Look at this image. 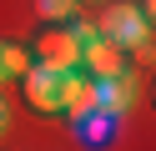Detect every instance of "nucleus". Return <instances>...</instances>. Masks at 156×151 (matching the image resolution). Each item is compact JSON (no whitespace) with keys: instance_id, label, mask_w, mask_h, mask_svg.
I'll use <instances>...</instances> for the list:
<instances>
[{"instance_id":"obj_1","label":"nucleus","mask_w":156,"mask_h":151,"mask_svg":"<svg viewBox=\"0 0 156 151\" xmlns=\"http://www.w3.org/2000/svg\"><path fill=\"white\" fill-rule=\"evenodd\" d=\"M96 35L111 40V45H121V50L146 56V50H151V15H141L136 5H111L96 20Z\"/></svg>"},{"instance_id":"obj_2","label":"nucleus","mask_w":156,"mask_h":151,"mask_svg":"<svg viewBox=\"0 0 156 151\" xmlns=\"http://www.w3.org/2000/svg\"><path fill=\"white\" fill-rule=\"evenodd\" d=\"M30 60L45 70H76L81 66V35L71 30V20L66 25H41V35L30 40Z\"/></svg>"},{"instance_id":"obj_3","label":"nucleus","mask_w":156,"mask_h":151,"mask_svg":"<svg viewBox=\"0 0 156 151\" xmlns=\"http://www.w3.org/2000/svg\"><path fill=\"white\" fill-rule=\"evenodd\" d=\"M20 91H25V106L41 111V116H61V70H45L30 60V70L20 76Z\"/></svg>"},{"instance_id":"obj_4","label":"nucleus","mask_w":156,"mask_h":151,"mask_svg":"<svg viewBox=\"0 0 156 151\" xmlns=\"http://www.w3.org/2000/svg\"><path fill=\"white\" fill-rule=\"evenodd\" d=\"M116 121H121V116L91 106V111H81V116H71V131H76V141H81L86 151H106L116 141Z\"/></svg>"},{"instance_id":"obj_5","label":"nucleus","mask_w":156,"mask_h":151,"mask_svg":"<svg viewBox=\"0 0 156 151\" xmlns=\"http://www.w3.org/2000/svg\"><path fill=\"white\" fill-rule=\"evenodd\" d=\"M131 101H136V76H131V70H116V76L96 81V106H101V111L121 116V111H131Z\"/></svg>"},{"instance_id":"obj_6","label":"nucleus","mask_w":156,"mask_h":151,"mask_svg":"<svg viewBox=\"0 0 156 151\" xmlns=\"http://www.w3.org/2000/svg\"><path fill=\"white\" fill-rule=\"evenodd\" d=\"M81 66H86V76H91V81L116 76V70H126V50L96 35V40H86V45H81Z\"/></svg>"},{"instance_id":"obj_7","label":"nucleus","mask_w":156,"mask_h":151,"mask_svg":"<svg viewBox=\"0 0 156 151\" xmlns=\"http://www.w3.org/2000/svg\"><path fill=\"white\" fill-rule=\"evenodd\" d=\"M96 106V81L86 76L81 66L76 70H61V111L66 116H81V111Z\"/></svg>"},{"instance_id":"obj_8","label":"nucleus","mask_w":156,"mask_h":151,"mask_svg":"<svg viewBox=\"0 0 156 151\" xmlns=\"http://www.w3.org/2000/svg\"><path fill=\"white\" fill-rule=\"evenodd\" d=\"M25 70H30V45L0 40V76H5V81H20Z\"/></svg>"},{"instance_id":"obj_9","label":"nucleus","mask_w":156,"mask_h":151,"mask_svg":"<svg viewBox=\"0 0 156 151\" xmlns=\"http://www.w3.org/2000/svg\"><path fill=\"white\" fill-rule=\"evenodd\" d=\"M35 10H41L45 25H66V20L76 15V0H35Z\"/></svg>"},{"instance_id":"obj_10","label":"nucleus","mask_w":156,"mask_h":151,"mask_svg":"<svg viewBox=\"0 0 156 151\" xmlns=\"http://www.w3.org/2000/svg\"><path fill=\"white\" fill-rule=\"evenodd\" d=\"M5 126H10V106H5V96H0V136H5Z\"/></svg>"},{"instance_id":"obj_11","label":"nucleus","mask_w":156,"mask_h":151,"mask_svg":"<svg viewBox=\"0 0 156 151\" xmlns=\"http://www.w3.org/2000/svg\"><path fill=\"white\" fill-rule=\"evenodd\" d=\"M76 5H106V0H76Z\"/></svg>"},{"instance_id":"obj_12","label":"nucleus","mask_w":156,"mask_h":151,"mask_svg":"<svg viewBox=\"0 0 156 151\" xmlns=\"http://www.w3.org/2000/svg\"><path fill=\"white\" fill-rule=\"evenodd\" d=\"M0 81H5V76H0Z\"/></svg>"}]
</instances>
